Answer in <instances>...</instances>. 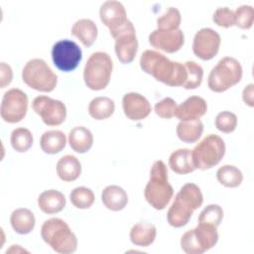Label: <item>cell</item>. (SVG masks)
<instances>
[{"label": "cell", "instance_id": "6da1fadb", "mask_svg": "<svg viewBox=\"0 0 254 254\" xmlns=\"http://www.w3.org/2000/svg\"><path fill=\"white\" fill-rule=\"evenodd\" d=\"M140 66L143 71L169 86H183L187 80L184 64L173 62L156 51L146 50L141 55Z\"/></svg>", "mask_w": 254, "mask_h": 254}, {"label": "cell", "instance_id": "7a4b0ae2", "mask_svg": "<svg viewBox=\"0 0 254 254\" xmlns=\"http://www.w3.org/2000/svg\"><path fill=\"white\" fill-rule=\"evenodd\" d=\"M144 195L147 202L158 210L164 209L173 197L174 189L168 181V169L163 161L154 162Z\"/></svg>", "mask_w": 254, "mask_h": 254}, {"label": "cell", "instance_id": "3957f363", "mask_svg": "<svg viewBox=\"0 0 254 254\" xmlns=\"http://www.w3.org/2000/svg\"><path fill=\"white\" fill-rule=\"evenodd\" d=\"M43 240L52 249L61 254L75 252L77 248V238L71 231L68 224L58 217L46 220L41 228Z\"/></svg>", "mask_w": 254, "mask_h": 254}, {"label": "cell", "instance_id": "277c9868", "mask_svg": "<svg viewBox=\"0 0 254 254\" xmlns=\"http://www.w3.org/2000/svg\"><path fill=\"white\" fill-rule=\"evenodd\" d=\"M113 62L105 52H95L88 58L84 69L83 79L85 85L91 90L104 89L111 77Z\"/></svg>", "mask_w": 254, "mask_h": 254}, {"label": "cell", "instance_id": "5b68a950", "mask_svg": "<svg viewBox=\"0 0 254 254\" xmlns=\"http://www.w3.org/2000/svg\"><path fill=\"white\" fill-rule=\"evenodd\" d=\"M242 78V66L232 57H224L210 70L207 85L214 92H223L237 84Z\"/></svg>", "mask_w": 254, "mask_h": 254}, {"label": "cell", "instance_id": "8992f818", "mask_svg": "<svg viewBox=\"0 0 254 254\" xmlns=\"http://www.w3.org/2000/svg\"><path fill=\"white\" fill-rule=\"evenodd\" d=\"M23 81L31 88L42 91H53L58 83V75L42 59L30 60L22 70Z\"/></svg>", "mask_w": 254, "mask_h": 254}, {"label": "cell", "instance_id": "52a82bcc", "mask_svg": "<svg viewBox=\"0 0 254 254\" xmlns=\"http://www.w3.org/2000/svg\"><path fill=\"white\" fill-rule=\"evenodd\" d=\"M191 154L196 169H211L222 160L225 154L224 141L216 134H209L191 150Z\"/></svg>", "mask_w": 254, "mask_h": 254}, {"label": "cell", "instance_id": "ba28073f", "mask_svg": "<svg viewBox=\"0 0 254 254\" xmlns=\"http://www.w3.org/2000/svg\"><path fill=\"white\" fill-rule=\"evenodd\" d=\"M115 40V54L122 64H130L134 61L138 51V40L136 30L131 21L111 34Z\"/></svg>", "mask_w": 254, "mask_h": 254}, {"label": "cell", "instance_id": "9c48e42d", "mask_svg": "<svg viewBox=\"0 0 254 254\" xmlns=\"http://www.w3.org/2000/svg\"><path fill=\"white\" fill-rule=\"evenodd\" d=\"M28 111V96L19 88L7 90L2 98L0 114L1 118L8 123L20 122Z\"/></svg>", "mask_w": 254, "mask_h": 254}, {"label": "cell", "instance_id": "30bf717a", "mask_svg": "<svg viewBox=\"0 0 254 254\" xmlns=\"http://www.w3.org/2000/svg\"><path fill=\"white\" fill-rule=\"evenodd\" d=\"M52 59L54 64L60 70L68 72L77 67L82 59V54L75 42L64 39L53 46Z\"/></svg>", "mask_w": 254, "mask_h": 254}, {"label": "cell", "instance_id": "8fae6325", "mask_svg": "<svg viewBox=\"0 0 254 254\" xmlns=\"http://www.w3.org/2000/svg\"><path fill=\"white\" fill-rule=\"evenodd\" d=\"M33 110L48 126H59L66 117V107L61 100L39 95L32 102Z\"/></svg>", "mask_w": 254, "mask_h": 254}, {"label": "cell", "instance_id": "7c38bea8", "mask_svg": "<svg viewBox=\"0 0 254 254\" xmlns=\"http://www.w3.org/2000/svg\"><path fill=\"white\" fill-rule=\"evenodd\" d=\"M220 43L221 38L216 31L210 28H202L193 37L192 52L198 59L209 61L217 55Z\"/></svg>", "mask_w": 254, "mask_h": 254}, {"label": "cell", "instance_id": "4fadbf2b", "mask_svg": "<svg viewBox=\"0 0 254 254\" xmlns=\"http://www.w3.org/2000/svg\"><path fill=\"white\" fill-rule=\"evenodd\" d=\"M149 43L157 50L173 54L183 47L185 43V35L181 29H156L149 35Z\"/></svg>", "mask_w": 254, "mask_h": 254}, {"label": "cell", "instance_id": "5bb4252c", "mask_svg": "<svg viewBox=\"0 0 254 254\" xmlns=\"http://www.w3.org/2000/svg\"><path fill=\"white\" fill-rule=\"evenodd\" d=\"M99 16L101 22L109 29L110 34L121 28L128 21L124 6L115 0L105 1L100 6Z\"/></svg>", "mask_w": 254, "mask_h": 254}, {"label": "cell", "instance_id": "9a60e30c", "mask_svg": "<svg viewBox=\"0 0 254 254\" xmlns=\"http://www.w3.org/2000/svg\"><path fill=\"white\" fill-rule=\"evenodd\" d=\"M122 108L125 116L133 121L145 119L152 110L149 100L137 92H128L123 96Z\"/></svg>", "mask_w": 254, "mask_h": 254}, {"label": "cell", "instance_id": "2e32d148", "mask_svg": "<svg viewBox=\"0 0 254 254\" xmlns=\"http://www.w3.org/2000/svg\"><path fill=\"white\" fill-rule=\"evenodd\" d=\"M206 101L200 96L192 95L177 107L175 116L181 121L197 120L206 113Z\"/></svg>", "mask_w": 254, "mask_h": 254}, {"label": "cell", "instance_id": "e0dca14e", "mask_svg": "<svg viewBox=\"0 0 254 254\" xmlns=\"http://www.w3.org/2000/svg\"><path fill=\"white\" fill-rule=\"evenodd\" d=\"M66 200L63 192L57 190H48L40 193L38 206L47 214H54L62 211L65 206Z\"/></svg>", "mask_w": 254, "mask_h": 254}, {"label": "cell", "instance_id": "ac0fdd59", "mask_svg": "<svg viewBox=\"0 0 254 254\" xmlns=\"http://www.w3.org/2000/svg\"><path fill=\"white\" fill-rule=\"evenodd\" d=\"M101 200L106 208L112 211H119L127 205L128 195L121 187L111 185L102 190Z\"/></svg>", "mask_w": 254, "mask_h": 254}, {"label": "cell", "instance_id": "d6986e66", "mask_svg": "<svg viewBox=\"0 0 254 254\" xmlns=\"http://www.w3.org/2000/svg\"><path fill=\"white\" fill-rule=\"evenodd\" d=\"M129 235L130 240L134 245L148 247L155 241L157 229L153 223L140 221L132 226Z\"/></svg>", "mask_w": 254, "mask_h": 254}, {"label": "cell", "instance_id": "ffe728a7", "mask_svg": "<svg viewBox=\"0 0 254 254\" xmlns=\"http://www.w3.org/2000/svg\"><path fill=\"white\" fill-rule=\"evenodd\" d=\"M171 170L179 175H186L193 172L196 168L193 164L191 150L184 148L174 151L169 158Z\"/></svg>", "mask_w": 254, "mask_h": 254}, {"label": "cell", "instance_id": "44dd1931", "mask_svg": "<svg viewBox=\"0 0 254 254\" xmlns=\"http://www.w3.org/2000/svg\"><path fill=\"white\" fill-rule=\"evenodd\" d=\"M68 144L74 152L86 153L93 145V135L86 127L75 126L68 133Z\"/></svg>", "mask_w": 254, "mask_h": 254}, {"label": "cell", "instance_id": "7402d4cb", "mask_svg": "<svg viewBox=\"0 0 254 254\" xmlns=\"http://www.w3.org/2000/svg\"><path fill=\"white\" fill-rule=\"evenodd\" d=\"M57 174L64 182H73L81 174V164L76 157L65 155L57 163Z\"/></svg>", "mask_w": 254, "mask_h": 254}, {"label": "cell", "instance_id": "603a6c76", "mask_svg": "<svg viewBox=\"0 0 254 254\" xmlns=\"http://www.w3.org/2000/svg\"><path fill=\"white\" fill-rule=\"evenodd\" d=\"M71 35L75 36L85 47H90L94 44L97 38L98 30L96 24L90 19L77 20L70 31Z\"/></svg>", "mask_w": 254, "mask_h": 254}, {"label": "cell", "instance_id": "cb8c5ba5", "mask_svg": "<svg viewBox=\"0 0 254 254\" xmlns=\"http://www.w3.org/2000/svg\"><path fill=\"white\" fill-rule=\"evenodd\" d=\"M10 223L14 231L18 234H28L34 229L36 218L30 209L21 207L12 211Z\"/></svg>", "mask_w": 254, "mask_h": 254}, {"label": "cell", "instance_id": "d4e9b609", "mask_svg": "<svg viewBox=\"0 0 254 254\" xmlns=\"http://www.w3.org/2000/svg\"><path fill=\"white\" fill-rule=\"evenodd\" d=\"M193 211L194 210L188 206L186 203L175 197V200L167 212L168 223L176 228L185 226L190 221Z\"/></svg>", "mask_w": 254, "mask_h": 254}, {"label": "cell", "instance_id": "484cf974", "mask_svg": "<svg viewBox=\"0 0 254 254\" xmlns=\"http://www.w3.org/2000/svg\"><path fill=\"white\" fill-rule=\"evenodd\" d=\"M66 144V137L64 132L60 130H50L43 133L40 139V146L42 151L46 154L54 155L60 153Z\"/></svg>", "mask_w": 254, "mask_h": 254}, {"label": "cell", "instance_id": "4316f807", "mask_svg": "<svg viewBox=\"0 0 254 254\" xmlns=\"http://www.w3.org/2000/svg\"><path fill=\"white\" fill-rule=\"evenodd\" d=\"M176 131L181 141L190 144L196 142L200 138L203 132V124L199 119L181 121L178 124Z\"/></svg>", "mask_w": 254, "mask_h": 254}, {"label": "cell", "instance_id": "83f0119b", "mask_svg": "<svg viewBox=\"0 0 254 254\" xmlns=\"http://www.w3.org/2000/svg\"><path fill=\"white\" fill-rule=\"evenodd\" d=\"M115 110L114 101L106 96L93 98L88 104V113L95 120H104L109 118Z\"/></svg>", "mask_w": 254, "mask_h": 254}, {"label": "cell", "instance_id": "f1b7e54d", "mask_svg": "<svg viewBox=\"0 0 254 254\" xmlns=\"http://www.w3.org/2000/svg\"><path fill=\"white\" fill-rule=\"evenodd\" d=\"M177 198L182 200L184 203L189 205L193 210L201 206L203 202V195L200 189L193 183L185 184L176 194Z\"/></svg>", "mask_w": 254, "mask_h": 254}, {"label": "cell", "instance_id": "f546056e", "mask_svg": "<svg viewBox=\"0 0 254 254\" xmlns=\"http://www.w3.org/2000/svg\"><path fill=\"white\" fill-rule=\"evenodd\" d=\"M217 181L226 188H237L243 181L241 171L233 165H224L216 172Z\"/></svg>", "mask_w": 254, "mask_h": 254}, {"label": "cell", "instance_id": "4dcf8cb0", "mask_svg": "<svg viewBox=\"0 0 254 254\" xmlns=\"http://www.w3.org/2000/svg\"><path fill=\"white\" fill-rule=\"evenodd\" d=\"M10 142L12 148L19 153L27 152L33 145V135L31 131L24 127L16 128L12 131Z\"/></svg>", "mask_w": 254, "mask_h": 254}, {"label": "cell", "instance_id": "1f68e13d", "mask_svg": "<svg viewBox=\"0 0 254 254\" xmlns=\"http://www.w3.org/2000/svg\"><path fill=\"white\" fill-rule=\"evenodd\" d=\"M93 191L86 187H77L69 193L70 202L79 209L89 208L94 202Z\"/></svg>", "mask_w": 254, "mask_h": 254}, {"label": "cell", "instance_id": "d6a6232c", "mask_svg": "<svg viewBox=\"0 0 254 254\" xmlns=\"http://www.w3.org/2000/svg\"><path fill=\"white\" fill-rule=\"evenodd\" d=\"M187 69V80L183 85L186 89H194L201 84L203 77L202 67L192 61H188L184 63Z\"/></svg>", "mask_w": 254, "mask_h": 254}, {"label": "cell", "instance_id": "836d02e7", "mask_svg": "<svg viewBox=\"0 0 254 254\" xmlns=\"http://www.w3.org/2000/svg\"><path fill=\"white\" fill-rule=\"evenodd\" d=\"M182 21L180 11L175 7H170L168 10L157 19L158 29L177 30Z\"/></svg>", "mask_w": 254, "mask_h": 254}, {"label": "cell", "instance_id": "e575fe53", "mask_svg": "<svg viewBox=\"0 0 254 254\" xmlns=\"http://www.w3.org/2000/svg\"><path fill=\"white\" fill-rule=\"evenodd\" d=\"M223 218V210L218 204H209L200 212L197 222L217 227Z\"/></svg>", "mask_w": 254, "mask_h": 254}, {"label": "cell", "instance_id": "d590c367", "mask_svg": "<svg viewBox=\"0 0 254 254\" xmlns=\"http://www.w3.org/2000/svg\"><path fill=\"white\" fill-rule=\"evenodd\" d=\"M254 21V9L250 5H241L234 12V25L240 29L248 30Z\"/></svg>", "mask_w": 254, "mask_h": 254}, {"label": "cell", "instance_id": "8d00e7d4", "mask_svg": "<svg viewBox=\"0 0 254 254\" xmlns=\"http://www.w3.org/2000/svg\"><path fill=\"white\" fill-rule=\"evenodd\" d=\"M215 127L223 133H231L236 129L237 116L230 111L219 112L215 117Z\"/></svg>", "mask_w": 254, "mask_h": 254}, {"label": "cell", "instance_id": "74e56055", "mask_svg": "<svg viewBox=\"0 0 254 254\" xmlns=\"http://www.w3.org/2000/svg\"><path fill=\"white\" fill-rule=\"evenodd\" d=\"M181 247L188 254H202L203 249L199 245L193 229L185 232L181 238Z\"/></svg>", "mask_w": 254, "mask_h": 254}, {"label": "cell", "instance_id": "f35d334b", "mask_svg": "<svg viewBox=\"0 0 254 254\" xmlns=\"http://www.w3.org/2000/svg\"><path fill=\"white\" fill-rule=\"evenodd\" d=\"M177 102L172 97H165L155 104V113L165 119H170L175 116L177 110Z\"/></svg>", "mask_w": 254, "mask_h": 254}, {"label": "cell", "instance_id": "ab89813d", "mask_svg": "<svg viewBox=\"0 0 254 254\" xmlns=\"http://www.w3.org/2000/svg\"><path fill=\"white\" fill-rule=\"evenodd\" d=\"M212 21L219 27L230 28L234 26V12L227 7L217 8L212 15Z\"/></svg>", "mask_w": 254, "mask_h": 254}, {"label": "cell", "instance_id": "60d3db41", "mask_svg": "<svg viewBox=\"0 0 254 254\" xmlns=\"http://www.w3.org/2000/svg\"><path fill=\"white\" fill-rule=\"evenodd\" d=\"M13 78V71L12 68L9 64H7L6 63H1L0 64V86L1 88L6 87L7 85H9L12 81Z\"/></svg>", "mask_w": 254, "mask_h": 254}, {"label": "cell", "instance_id": "b9f144b4", "mask_svg": "<svg viewBox=\"0 0 254 254\" xmlns=\"http://www.w3.org/2000/svg\"><path fill=\"white\" fill-rule=\"evenodd\" d=\"M242 99L245 104L250 107L254 106V84L250 83L244 87L242 92Z\"/></svg>", "mask_w": 254, "mask_h": 254}]
</instances>
